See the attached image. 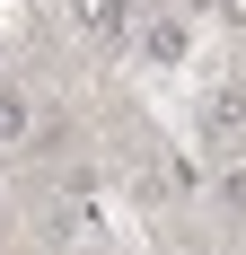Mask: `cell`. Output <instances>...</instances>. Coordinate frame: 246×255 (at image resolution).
<instances>
[{
  "instance_id": "1",
  "label": "cell",
  "mask_w": 246,
  "mask_h": 255,
  "mask_svg": "<svg viewBox=\"0 0 246 255\" xmlns=\"http://www.w3.org/2000/svg\"><path fill=\"white\" fill-rule=\"evenodd\" d=\"M202 132H211V141L246 132V88H211V97H202Z\"/></svg>"
},
{
  "instance_id": "2",
  "label": "cell",
  "mask_w": 246,
  "mask_h": 255,
  "mask_svg": "<svg viewBox=\"0 0 246 255\" xmlns=\"http://www.w3.org/2000/svg\"><path fill=\"white\" fill-rule=\"evenodd\" d=\"M18 141H26V97L0 88V150H18Z\"/></svg>"
},
{
  "instance_id": "3",
  "label": "cell",
  "mask_w": 246,
  "mask_h": 255,
  "mask_svg": "<svg viewBox=\"0 0 246 255\" xmlns=\"http://www.w3.org/2000/svg\"><path fill=\"white\" fill-rule=\"evenodd\" d=\"M79 26H88V35H115V26H123V0H79Z\"/></svg>"
},
{
  "instance_id": "4",
  "label": "cell",
  "mask_w": 246,
  "mask_h": 255,
  "mask_svg": "<svg viewBox=\"0 0 246 255\" xmlns=\"http://www.w3.org/2000/svg\"><path fill=\"white\" fill-rule=\"evenodd\" d=\"M220 18H229V26H246V0H220Z\"/></svg>"
}]
</instances>
